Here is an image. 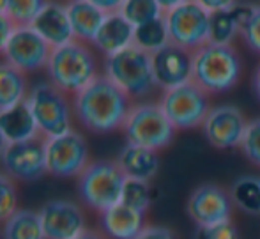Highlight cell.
<instances>
[{
    "label": "cell",
    "mask_w": 260,
    "mask_h": 239,
    "mask_svg": "<svg viewBox=\"0 0 260 239\" xmlns=\"http://www.w3.org/2000/svg\"><path fill=\"white\" fill-rule=\"evenodd\" d=\"M131 106L129 96L105 75H100L73 98V110L82 126L100 135L122 130Z\"/></svg>",
    "instance_id": "6da1fadb"
},
{
    "label": "cell",
    "mask_w": 260,
    "mask_h": 239,
    "mask_svg": "<svg viewBox=\"0 0 260 239\" xmlns=\"http://www.w3.org/2000/svg\"><path fill=\"white\" fill-rule=\"evenodd\" d=\"M243 76V61L239 51L226 45L207 43L193 51V78L209 96L225 94L239 83Z\"/></svg>",
    "instance_id": "7a4b0ae2"
},
{
    "label": "cell",
    "mask_w": 260,
    "mask_h": 239,
    "mask_svg": "<svg viewBox=\"0 0 260 239\" xmlns=\"http://www.w3.org/2000/svg\"><path fill=\"white\" fill-rule=\"evenodd\" d=\"M48 78L66 94H78L98 78V62L92 50L78 39L68 45L52 48L48 64Z\"/></svg>",
    "instance_id": "3957f363"
},
{
    "label": "cell",
    "mask_w": 260,
    "mask_h": 239,
    "mask_svg": "<svg viewBox=\"0 0 260 239\" xmlns=\"http://www.w3.org/2000/svg\"><path fill=\"white\" fill-rule=\"evenodd\" d=\"M105 76L133 99H144L157 89L152 55L131 45L115 55L105 57Z\"/></svg>",
    "instance_id": "277c9868"
},
{
    "label": "cell",
    "mask_w": 260,
    "mask_h": 239,
    "mask_svg": "<svg viewBox=\"0 0 260 239\" xmlns=\"http://www.w3.org/2000/svg\"><path fill=\"white\" fill-rule=\"evenodd\" d=\"M122 131L127 143L147 147L157 153L172 145L177 133L159 103H137L131 106Z\"/></svg>",
    "instance_id": "5b68a950"
},
{
    "label": "cell",
    "mask_w": 260,
    "mask_h": 239,
    "mask_svg": "<svg viewBox=\"0 0 260 239\" xmlns=\"http://www.w3.org/2000/svg\"><path fill=\"white\" fill-rule=\"evenodd\" d=\"M124 183L126 175L117 161L100 160L89 163L78 175V191L90 209L103 213L120 202Z\"/></svg>",
    "instance_id": "8992f818"
},
{
    "label": "cell",
    "mask_w": 260,
    "mask_h": 239,
    "mask_svg": "<svg viewBox=\"0 0 260 239\" xmlns=\"http://www.w3.org/2000/svg\"><path fill=\"white\" fill-rule=\"evenodd\" d=\"M39 133L45 138H53L71 131V105L68 94L53 85L52 82L36 83L27 96Z\"/></svg>",
    "instance_id": "52a82bcc"
},
{
    "label": "cell",
    "mask_w": 260,
    "mask_h": 239,
    "mask_svg": "<svg viewBox=\"0 0 260 239\" xmlns=\"http://www.w3.org/2000/svg\"><path fill=\"white\" fill-rule=\"evenodd\" d=\"M159 105L177 131L202 128L207 113L212 108L211 96L204 89H200L195 82L184 83L170 91H163Z\"/></svg>",
    "instance_id": "ba28073f"
},
{
    "label": "cell",
    "mask_w": 260,
    "mask_h": 239,
    "mask_svg": "<svg viewBox=\"0 0 260 239\" xmlns=\"http://www.w3.org/2000/svg\"><path fill=\"white\" fill-rule=\"evenodd\" d=\"M165 21H167L170 43L174 45L186 48L189 51H197L209 43L211 13L195 0H188L167 11Z\"/></svg>",
    "instance_id": "9c48e42d"
},
{
    "label": "cell",
    "mask_w": 260,
    "mask_h": 239,
    "mask_svg": "<svg viewBox=\"0 0 260 239\" xmlns=\"http://www.w3.org/2000/svg\"><path fill=\"white\" fill-rule=\"evenodd\" d=\"M46 168L55 177H75L87 168L89 145L78 131H68L45 140Z\"/></svg>",
    "instance_id": "30bf717a"
},
{
    "label": "cell",
    "mask_w": 260,
    "mask_h": 239,
    "mask_svg": "<svg viewBox=\"0 0 260 239\" xmlns=\"http://www.w3.org/2000/svg\"><path fill=\"white\" fill-rule=\"evenodd\" d=\"M234 202L230 191L214 183H206L191 191L186 204L188 216L199 229L230 222L234 215Z\"/></svg>",
    "instance_id": "8fae6325"
},
{
    "label": "cell",
    "mask_w": 260,
    "mask_h": 239,
    "mask_svg": "<svg viewBox=\"0 0 260 239\" xmlns=\"http://www.w3.org/2000/svg\"><path fill=\"white\" fill-rule=\"evenodd\" d=\"M46 138L36 137L25 142L7 143L0 161L11 179L23 183H32L41 179L48 172L46 168Z\"/></svg>",
    "instance_id": "7c38bea8"
},
{
    "label": "cell",
    "mask_w": 260,
    "mask_h": 239,
    "mask_svg": "<svg viewBox=\"0 0 260 239\" xmlns=\"http://www.w3.org/2000/svg\"><path fill=\"white\" fill-rule=\"evenodd\" d=\"M248 119L236 105H216L202 124L204 137L214 149H236L241 145Z\"/></svg>",
    "instance_id": "4fadbf2b"
},
{
    "label": "cell",
    "mask_w": 260,
    "mask_h": 239,
    "mask_svg": "<svg viewBox=\"0 0 260 239\" xmlns=\"http://www.w3.org/2000/svg\"><path fill=\"white\" fill-rule=\"evenodd\" d=\"M52 46L30 27H14L4 50L6 62L23 73L38 71L48 64Z\"/></svg>",
    "instance_id": "5bb4252c"
},
{
    "label": "cell",
    "mask_w": 260,
    "mask_h": 239,
    "mask_svg": "<svg viewBox=\"0 0 260 239\" xmlns=\"http://www.w3.org/2000/svg\"><path fill=\"white\" fill-rule=\"evenodd\" d=\"M156 85L161 91H170L189 83L193 78V51L174 43L152 53Z\"/></svg>",
    "instance_id": "9a60e30c"
},
{
    "label": "cell",
    "mask_w": 260,
    "mask_h": 239,
    "mask_svg": "<svg viewBox=\"0 0 260 239\" xmlns=\"http://www.w3.org/2000/svg\"><path fill=\"white\" fill-rule=\"evenodd\" d=\"M46 239H76L85 232V216L71 200H50L39 209Z\"/></svg>",
    "instance_id": "2e32d148"
},
{
    "label": "cell",
    "mask_w": 260,
    "mask_h": 239,
    "mask_svg": "<svg viewBox=\"0 0 260 239\" xmlns=\"http://www.w3.org/2000/svg\"><path fill=\"white\" fill-rule=\"evenodd\" d=\"M30 27L52 48L68 45L75 39L66 4H60L57 0H48L45 9L38 14Z\"/></svg>",
    "instance_id": "e0dca14e"
},
{
    "label": "cell",
    "mask_w": 260,
    "mask_h": 239,
    "mask_svg": "<svg viewBox=\"0 0 260 239\" xmlns=\"http://www.w3.org/2000/svg\"><path fill=\"white\" fill-rule=\"evenodd\" d=\"M115 161L127 179H138V181L147 183H151L156 177L161 167L157 151L135 145V143H126L120 149Z\"/></svg>",
    "instance_id": "ac0fdd59"
},
{
    "label": "cell",
    "mask_w": 260,
    "mask_h": 239,
    "mask_svg": "<svg viewBox=\"0 0 260 239\" xmlns=\"http://www.w3.org/2000/svg\"><path fill=\"white\" fill-rule=\"evenodd\" d=\"M101 230L110 239H135L145 229V213L119 202L101 213Z\"/></svg>",
    "instance_id": "d6986e66"
},
{
    "label": "cell",
    "mask_w": 260,
    "mask_h": 239,
    "mask_svg": "<svg viewBox=\"0 0 260 239\" xmlns=\"http://www.w3.org/2000/svg\"><path fill=\"white\" fill-rule=\"evenodd\" d=\"M133 39H135L133 25L120 13H112V14H106L103 25H101L92 45L105 57H110V55H115L119 51L129 48L133 45Z\"/></svg>",
    "instance_id": "ffe728a7"
},
{
    "label": "cell",
    "mask_w": 260,
    "mask_h": 239,
    "mask_svg": "<svg viewBox=\"0 0 260 239\" xmlns=\"http://www.w3.org/2000/svg\"><path fill=\"white\" fill-rule=\"evenodd\" d=\"M0 131L7 143L25 142L41 137L27 99L0 112Z\"/></svg>",
    "instance_id": "44dd1931"
},
{
    "label": "cell",
    "mask_w": 260,
    "mask_h": 239,
    "mask_svg": "<svg viewBox=\"0 0 260 239\" xmlns=\"http://www.w3.org/2000/svg\"><path fill=\"white\" fill-rule=\"evenodd\" d=\"M68 16L71 21L75 39L82 43H92L103 25L106 13L90 4L89 0H71L66 2Z\"/></svg>",
    "instance_id": "7402d4cb"
},
{
    "label": "cell",
    "mask_w": 260,
    "mask_h": 239,
    "mask_svg": "<svg viewBox=\"0 0 260 239\" xmlns=\"http://www.w3.org/2000/svg\"><path fill=\"white\" fill-rule=\"evenodd\" d=\"M27 96L28 85L25 73L9 62H0V112L25 101Z\"/></svg>",
    "instance_id": "603a6c76"
},
{
    "label": "cell",
    "mask_w": 260,
    "mask_h": 239,
    "mask_svg": "<svg viewBox=\"0 0 260 239\" xmlns=\"http://www.w3.org/2000/svg\"><path fill=\"white\" fill-rule=\"evenodd\" d=\"M4 239H46L38 211L16 209L9 220L4 222Z\"/></svg>",
    "instance_id": "cb8c5ba5"
},
{
    "label": "cell",
    "mask_w": 260,
    "mask_h": 239,
    "mask_svg": "<svg viewBox=\"0 0 260 239\" xmlns=\"http://www.w3.org/2000/svg\"><path fill=\"white\" fill-rule=\"evenodd\" d=\"M229 191L234 207L248 215H260V177L243 175L232 183Z\"/></svg>",
    "instance_id": "d4e9b609"
},
{
    "label": "cell",
    "mask_w": 260,
    "mask_h": 239,
    "mask_svg": "<svg viewBox=\"0 0 260 239\" xmlns=\"http://www.w3.org/2000/svg\"><path fill=\"white\" fill-rule=\"evenodd\" d=\"M133 45L151 55L159 51L161 48H165L167 45H170V36H168L165 14L161 18H156V20L149 21V23L135 27Z\"/></svg>",
    "instance_id": "484cf974"
},
{
    "label": "cell",
    "mask_w": 260,
    "mask_h": 239,
    "mask_svg": "<svg viewBox=\"0 0 260 239\" xmlns=\"http://www.w3.org/2000/svg\"><path fill=\"white\" fill-rule=\"evenodd\" d=\"M241 31L234 21L230 11H218L211 13V25H209V43L214 45H226L232 46Z\"/></svg>",
    "instance_id": "4316f807"
},
{
    "label": "cell",
    "mask_w": 260,
    "mask_h": 239,
    "mask_svg": "<svg viewBox=\"0 0 260 239\" xmlns=\"http://www.w3.org/2000/svg\"><path fill=\"white\" fill-rule=\"evenodd\" d=\"M133 27L149 23V21L161 18L165 11L157 4V0H124L119 11Z\"/></svg>",
    "instance_id": "83f0119b"
},
{
    "label": "cell",
    "mask_w": 260,
    "mask_h": 239,
    "mask_svg": "<svg viewBox=\"0 0 260 239\" xmlns=\"http://www.w3.org/2000/svg\"><path fill=\"white\" fill-rule=\"evenodd\" d=\"M152 198H154V193H152L151 183L126 177V183H124L122 188V197H120L122 204H126L127 207L137 209L140 213H147L152 204Z\"/></svg>",
    "instance_id": "f1b7e54d"
},
{
    "label": "cell",
    "mask_w": 260,
    "mask_h": 239,
    "mask_svg": "<svg viewBox=\"0 0 260 239\" xmlns=\"http://www.w3.org/2000/svg\"><path fill=\"white\" fill-rule=\"evenodd\" d=\"M48 0H9L7 4V16L14 23V27H27L38 18V14L45 9Z\"/></svg>",
    "instance_id": "f546056e"
},
{
    "label": "cell",
    "mask_w": 260,
    "mask_h": 239,
    "mask_svg": "<svg viewBox=\"0 0 260 239\" xmlns=\"http://www.w3.org/2000/svg\"><path fill=\"white\" fill-rule=\"evenodd\" d=\"M239 149L253 167L260 168V117L248 121Z\"/></svg>",
    "instance_id": "4dcf8cb0"
},
{
    "label": "cell",
    "mask_w": 260,
    "mask_h": 239,
    "mask_svg": "<svg viewBox=\"0 0 260 239\" xmlns=\"http://www.w3.org/2000/svg\"><path fill=\"white\" fill-rule=\"evenodd\" d=\"M18 193L13 179L6 174H0V222H6L16 213Z\"/></svg>",
    "instance_id": "1f68e13d"
},
{
    "label": "cell",
    "mask_w": 260,
    "mask_h": 239,
    "mask_svg": "<svg viewBox=\"0 0 260 239\" xmlns=\"http://www.w3.org/2000/svg\"><path fill=\"white\" fill-rule=\"evenodd\" d=\"M241 38H243L244 45L250 48L253 53L260 55V4H255L250 21L241 31Z\"/></svg>",
    "instance_id": "d6a6232c"
},
{
    "label": "cell",
    "mask_w": 260,
    "mask_h": 239,
    "mask_svg": "<svg viewBox=\"0 0 260 239\" xmlns=\"http://www.w3.org/2000/svg\"><path fill=\"white\" fill-rule=\"evenodd\" d=\"M197 239H239V230L230 220V222H223L219 225L199 229Z\"/></svg>",
    "instance_id": "836d02e7"
},
{
    "label": "cell",
    "mask_w": 260,
    "mask_h": 239,
    "mask_svg": "<svg viewBox=\"0 0 260 239\" xmlns=\"http://www.w3.org/2000/svg\"><path fill=\"white\" fill-rule=\"evenodd\" d=\"M135 239H179V237L174 230L165 225H145V229Z\"/></svg>",
    "instance_id": "e575fe53"
},
{
    "label": "cell",
    "mask_w": 260,
    "mask_h": 239,
    "mask_svg": "<svg viewBox=\"0 0 260 239\" xmlns=\"http://www.w3.org/2000/svg\"><path fill=\"white\" fill-rule=\"evenodd\" d=\"M253 9H255V4H239V2L230 9V14H232L234 21L237 23L239 31H243V28L246 27L251 14H253Z\"/></svg>",
    "instance_id": "d590c367"
},
{
    "label": "cell",
    "mask_w": 260,
    "mask_h": 239,
    "mask_svg": "<svg viewBox=\"0 0 260 239\" xmlns=\"http://www.w3.org/2000/svg\"><path fill=\"white\" fill-rule=\"evenodd\" d=\"M195 2L209 13H218V11H230L237 4V0H195Z\"/></svg>",
    "instance_id": "8d00e7d4"
},
{
    "label": "cell",
    "mask_w": 260,
    "mask_h": 239,
    "mask_svg": "<svg viewBox=\"0 0 260 239\" xmlns=\"http://www.w3.org/2000/svg\"><path fill=\"white\" fill-rule=\"evenodd\" d=\"M14 31V23L9 20L7 14H0V53H4L7 46V41H9L11 34Z\"/></svg>",
    "instance_id": "74e56055"
},
{
    "label": "cell",
    "mask_w": 260,
    "mask_h": 239,
    "mask_svg": "<svg viewBox=\"0 0 260 239\" xmlns=\"http://www.w3.org/2000/svg\"><path fill=\"white\" fill-rule=\"evenodd\" d=\"M89 2L94 4L96 7H100L103 13L112 14V13H119L124 0H89Z\"/></svg>",
    "instance_id": "f35d334b"
},
{
    "label": "cell",
    "mask_w": 260,
    "mask_h": 239,
    "mask_svg": "<svg viewBox=\"0 0 260 239\" xmlns=\"http://www.w3.org/2000/svg\"><path fill=\"white\" fill-rule=\"evenodd\" d=\"M251 87H253V93H255L257 99L260 101V62H258L257 68H255L253 78H251Z\"/></svg>",
    "instance_id": "ab89813d"
},
{
    "label": "cell",
    "mask_w": 260,
    "mask_h": 239,
    "mask_svg": "<svg viewBox=\"0 0 260 239\" xmlns=\"http://www.w3.org/2000/svg\"><path fill=\"white\" fill-rule=\"evenodd\" d=\"M184 2H188V0H157V4H159L161 9H163L165 13L170 11V9H174V7L181 6V4H184Z\"/></svg>",
    "instance_id": "60d3db41"
},
{
    "label": "cell",
    "mask_w": 260,
    "mask_h": 239,
    "mask_svg": "<svg viewBox=\"0 0 260 239\" xmlns=\"http://www.w3.org/2000/svg\"><path fill=\"white\" fill-rule=\"evenodd\" d=\"M76 239H103V236H100V234L94 232V230H85L82 236H78Z\"/></svg>",
    "instance_id": "b9f144b4"
},
{
    "label": "cell",
    "mask_w": 260,
    "mask_h": 239,
    "mask_svg": "<svg viewBox=\"0 0 260 239\" xmlns=\"http://www.w3.org/2000/svg\"><path fill=\"white\" fill-rule=\"evenodd\" d=\"M7 4H9V0H0V14L7 13Z\"/></svg>",
    "instance_id": "7bdbcfd3"
},
{
    "label": "cell",
    "mask_w": 260,
    "mask_h": 239,
    "mask_svg": "<svg viewBox=\"0 0 260 239\" xmlns=\"http://www.w3.org/2000/svg\"><path fill=\"white\" fill-rule=\"evenodd\" d=\"M6 145H7V142H6V138H4L2 131H0V154L4 153V149H6Z\"/></svg>",
    "instance_id": "ee69618b"
},
{
    "label": "cell",
    "mask_w": 260,
    "mask_h": 239,
    "mask_svg": "<svg viewBox=\"0 0 260 239\" xmlns=\"http://www.w3.org/2000/svg\"><path fill=\"white\" fill-rule=\"evenodd\" d=\"M0 239H4V234H0Z\"/></svg>",
    "instance_id": "f6af8a7d"
},
{
    "label": "cell",
    "mask_w": 260,
    "mask_h": 239,
    "mask_svg": "<svg viewBox=\"0 0 260 239\" xmlns=\"http://www.w3.org/2000/svg\"><path fill=\"white\" fill-rule=\"evenodd\" d=\"M66 2H71V0H66Z\"/></svg>",
    "instance_id": "bcb514c9"
}]
</instances>
